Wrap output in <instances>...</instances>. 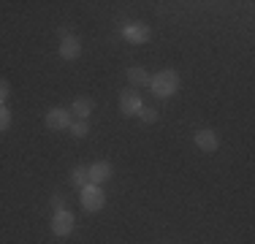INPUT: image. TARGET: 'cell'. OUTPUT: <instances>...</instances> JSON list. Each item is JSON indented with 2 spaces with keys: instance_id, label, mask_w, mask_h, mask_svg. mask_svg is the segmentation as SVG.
<instances>
[{
  "instance_id": "6",
  "label": "cell",
  "mask_w": 255,
  "mask_h": 244,
  "mask_svg": "<svg viewBox=\"0 0 255 244\" xmlns=\"http://www.w3.org/2000/svg\"><path fill=\"white\" fill-rule=\"evenodd\" d=\"M46 127H49V130H65V127H71V112H65V109H52V112L46 114Z\"/></svg>"
},
{
  "instance_id": "8",
  "label": "cell",
  "mask_w": 255,
  "mask_h": 244,
  "mask_svg": "<svg viewBox=\"0 0 255 244\" xmlns=\"http://www.w3.org/2000/svg\"><path fill=\"white\" fill-rule=\"evenodd\" d=\"M79 54H82V41H79L76 35H65V38L60 41V57L63 60H76Z\"/></svg>"
},
{
  "instance_id": "1",
  "label": "cell",
  "mask_w": 255,
  "mask_h": 244,
  "mask_svg": "<svg viewBox=\"0 0 255 244\" xmlns=\"http://www.w3.org/2000/svg\"><path fill=\"white\" fill-rule=\"evenodd\" d=\"M149 87H152V93L157 98H168V95H174L179 90V76H177V71H160L157 76L149 79Z\"/></svg>"
},
{
  "instance_id": "3",
  "label": "cell",
  "mask_w": 255,
  "mask_h": 244,
  "mask_svg": "<svg viewBox=\"0 0 255 244\" xmlns=\"http://www.w3.org/2000/svg\"><path fill=\"white\" fill-rule=\"evenodd\" d=\"M120 112L128 114V117H130V114H138L141 112V95L130 87L123 90V93H120Z\"/></svg>"
},
{
  "instance_id": "7",
  "label": "cell",
  "mask_w": 255,
  "mask_h": 244,
  "mask_svg": "<svg viewBox=\"0 0 255 244\" xmlns=\"http://www.w3.org/2000/svg\"><path fill=\"white\" fill-rule=\"evenodd\" d=\"M112 174H114V168L109 166V163H93V166L87 168V179H90V185H101V182H106V179H112Z\"/></svg>"
},
{
  "instance_id": "10",
  "label": "cell",
  "mask_w": 255,
  "mask_h": 244,
  "mask_svg": "<svg viewBox=\"0 0 255 244\" xmlns=\"http://www.w3.org/2000/svg\"><path fill=\"white\" fill-rule=\"evenodd\" d=\"M71 114H76L79 120H87L93 114V101L90 98H76L74 106H71Z\"/></svg>"
},
{
  "instance_id": "4",
  "label": "cell",
  "mask_w": 255,
  "mask_h": 244,
  "mask_svg": "<svg viewBox=\"0 0 255 244\" xmlns=\"http://www.w3.org/2000/svg\"><path fill=\"white\" fill-rule=\"evenodd\" d=\"M123 35L130 41V44H147L152 33H149V27H147V24H141V22H128L123 27Z\"/></svg>"
},
{
  "instance_id": "2",
  "label": "cell",
  "mask_w": 255,
  "mask_h": 244,
  "mask_svg": "<svg viewBox=\"0 0 255 244\" xmlns=\"http://www.w3.org/2000/svg\"><path fill=\"white\" fill-rule=\"evenodd\" d=\"M103 204H106V193L101 190V185H84L82 187V206L84 212H101Z\"/></svg>"
},
{
  "instance_id": "9",
  "label": "cell",
  "mask_w": 255,
  "mask_h": 244,
  "mask_svg": "<svg viewBox=\"0 0 255 244\" xmlns=\"http://www.w3.org/2000/svg\"><path fill=\"white\" fill-rule=\"evenodd\" d=\"M196 146L204 152H215L220 146V136L215 130H196Z\"/></svg>"
},
{
  "instance_id": "13",
  "label": "cell",
  "mask_w": 255,
  "mask_h": 244,
  "mask_svg": "<svg viewBox=\"0 0 255 244\" xmlns=\"http://www.w3.org/2000/svg\"><path fill=\"white\" fill-rule=\"evenodd\" d=\"M87 133H90V122L87 120L71 122V136H74V138H82V136H87Z\"/></svg>"
},
{
  "instance_id": "12",
  "label": "cell",
  "mask_w": 255,
  "mask_h": 244,
  "mask_svg": "<svg viewBox=\"0 0 255 244\" xmlns=\"http://www.w3.org/2000/svg\"><path fill=\"white\" fill-rule=\"evenodd\" d=\"M87 166H76L74 171H71V185L74 187H79V190H82L84 185H87Z\"/></svg>"
},
{
  "instance_id": "16",
  "label": "cell",
  "mask_w": 255,
  "mask_h": 244,
  "mask_svg": "<svg viewBox=\"0 0 255 244\" xmlns=\"http://www.w3.org/2000/svg\"><path fill=\"white\" fill-rule=\"evenodd\" d=\"M8 93H11L8 82H5V79H0V106H5V98H8Z\"/></svg>"
},
{
  "instance_id": "15",
  "label": "cell",
  "mask_w": 255,
  "mask_h": 244,
  "mask_svg": "<svg viewBox=\"0 0 255 244\" xmlns=\"http://www.w3.org/2000/svg\"><path fill=\"white\" fill-rule=\"evenodd\" d=\"M138 117H141V122H155V120H157V112H155V109H144V106H141Z\"/></svg>"
},
{
  "instance_id": "14",
  "label": "cell",
  "mask_w": 255,
  "mask_h": 244,
  "mask_svg": "<svg viewBox=\"0 0 255 244\" xmlns=\"http://www.w3.org/2000/svg\"><path fill=\"white\" fill-rule=\"evenodd\" d=\"M8 127H11V112L5 106H0V133L8 130Z\"/></svg>"
},
{
  "instance_id": "11",
  "label": "cell",
  "mask_w": 255,
  "mask_h": 244,
  "mask_svg": "<svg viewBox=\"0 0 255 244\" xmlns=\"http://www.w3.org/2000/svg\"><path fill=\"white\" fill-rule=\"evenodd\" d=\"M149 73L144 68H128V82L133 84V87H149Z\"/></svg>"
},
{
  "instance_id": "5",
  "label": "cell",
  "mask_w": 255,
  "mask_h": 244,
  "mask_svg": "<svg viewBox=\"0 0 255 244\" xmlns=\"http://www.w3.org/2000/svg\"><path fill=\"white\" fill-rule=\"evenodd\" d=\"M71 231H74V215H71L68 209L54 212V217H52V234L54 236H68Z\"/></svg>"
},
{
  "instance_id": "17",
  "label": "cell",
  "mask_w": 255,
  "mask_h": 244,
  "mask_svg": "<svg viewBox=\"0 0 255 244\" xmlns=\"http://www.w3.org/2000/svg\"><path fill=\"white\" fill-rule=\"evenodd\" d=\"M52 206H54V212L68 209V206H65V198H63V195H54V198H52Z\"/></svg>"
}]
</instances>
